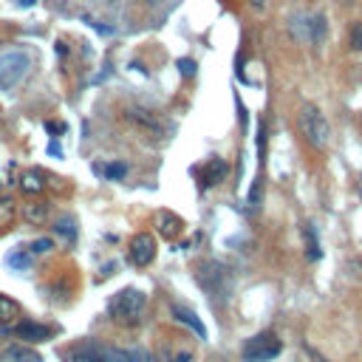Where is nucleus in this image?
<instances>
[{
	"label": "nucleus",
	"instance_id": "4be33fe9",
	"mask_svg": "<svg viewBox=\"0 0 362 362\" xmlns=\"http://www.w3.org/2000/svg\"><path fill=\"white\" fill-rule=\"evenodd\" d=\"M178 68H184V74H192V71H195L192 59H178Z\"/></svg>",
	"mask_w": 362,
	"mask_h": 362
},
{
	"label": "nucleus",
	"instance_id": "20e7f679",
	"mask_svg": "<svg viewBox=\"0 0 362 362\" xmlns=\"http://www.w3.org/2000/svg\"><path fill=\"white\" fill-rule=\"evenodd\" d=\"M280 351H283V342L277 339V334L263 331V334L252 337V339L243 345V362H269V359H274Z\"/></svg>",
	"mask_w": 362,
	"mask_h": 362
},
{
	"label": "nucleus",
	"instance_id": "dca6fc26",
	"mask_svg": "<svg viewBox=\"0 0 362 362\" xmlns=\"http://www.w3.org/2000/svg\"><path fill=\"white\" fill-rule=\"evenodd\" d=\"M17 314H20V305H17L14 300H8V297H3V294H0V325H6V322H11V320H17Z\"/></svg>",
	"mask_w": 362,
	"mask_h": 362
},
{
	"label": "nucleus",
	"instance_id": "4468645a",
	"mask_svg": "<svg viewBox=\"0 0 362 362\" xmlns=\"http://www.w3.org/2000/svg\"><path fill=\"white\" fill-rule=\"evenodd\" d=\"M223 173H226V164L221 158H209V164L204 170V184H218L223 178Z\"/></svg>",
	"mask_w": 362,
	"mask_h": 362
},
{
	"label": "nucleus",
	"instance_id": "b1692460",
	"mask_svg": "<svg viewBox=\"0 0 362 362\" xmlns=\"http://www.w3.org/2000/svg\"><path fill=\"white\" fill-rule=\"evenodd\" d=\"M17 3H20V6H23V8H28V6H34V3H37V0H17Z\"/></svg>",
	"mask_w": 362,
	"mask_h": 362
},
{
	"label": "nucleus",
	"instance_id": "9d476101",
	"mask_svg": "<svg viewBox=\"0 0 362 362\" xmlns=\"http://www.w3.org/2000/svg\"><path fill=\"white\" fill-rule=\"evenodd\" d=\"M45 218H48V204H42V201L23 204V221H25V223L40 226V223H45Z\"/></svg>",
	"mask_w": 362,
	"mask_h": 362
},
{
	"label": "nucleus",
	"instance_id": "f8f14e48",
	"mask_svg": "<svg viewBox=\"0 0 362 362\" xmlns=\"http://www.w3.org/2000/svg\"><path fill=\"white\" fill-rule=\"evenodd\" d=\"M31 260H34L31 249H14V252L6 257V263H8L11 269H17V272H28V269H31Z\"/></svg>",
	"mask_w": 362,
	"mask_h": 362
},
{
	"label": "nucleus",
	"instance_id": "f03ea898",
	"mask_svg": "<svg viewBox=\"0 0 362 362\" xmlns=\"http://www.w3.org/2000/svg\"><path fill=\"white\" fill-rule=\"evenodd\" d=\"M297 127H300L303 139H305L311 147L322 150V147L328 144L331 127H328V122H325V116H322V110H320L317 105H303V110H300V116H297Z\"/></svg>",
	"mask_w": 362,
	"mask_h": 362
},
{
	"label": "nucleus",
	"instance_id": "423d86ee",
	"mask_svg": "<svg viewBox=\"0 0 362 362\" xmlns=\"http://www.w3.org/2000/svg\"><path fill=\"white\" fill-rule=\"evenodd\" d=\"M8 334H14V337H20L25 342H45V339H51V328L40 325L34 320H20L14 328H8Z\"/></svg>",
	"mask_w": 362,
	"mask_h": 362
},
{
	"label": "nucleus",
	"instance_id": "393cba45",
	"mask_svg": "<svg viewBox=\"0 0 362 362\" xmlns=\"http://www.w3.org/2000/svg\"><path fill=\"white\" fill-rule=\"evenodd\" d=\"M356 192L362 195V175H359V181H356Z\"/></svg>",
	"mask_w": 362,
	"mask_h": 362
},
{
	"label": "nucleus",
	"instance_id": "aec40b11",
	"mask_svg": "<svg viewBox=\"0 0 362 362\" xmlns=\"http://www.w3.org/2000/svg\"><path fill=\"white\" fill-rule=\"evenodd\" d=\"M99 173H105L107 178H122V175L127 173V167H124V164H107V167H105V170H99Z\"/></svg>",
	"mask_w": 362,
	"mask_h": 362
},
{
	"label": "nucleus",
	"instance_id": "ddd939ff",
	"mask_svg": "<svg viewBox=\"0 0 362 362\" xmlns=\"http://www.w3.org/2000/svg\"><path fill=\"white\" fill-rule=\"evenodd\" d=\"M0 362H40V356L34 351H28V348H8L0 356Z\"/></svg>",
	"mask_w": 362,
	"mask_h": 362
},
{
	"label": "nucleus",
	"instance_id": "9b49d317",
	"mask_svg": "<svg viewBox=\"0 0 362 362\" xmlns=\"http://www.w3.org/2000/svg\"><path fill=\"white\" fill-rule=\"evenodd\" d=\"M42 187H45V181H42V175H40L37 170L23 173V178H20V189H23L25 195H37V192H42Z\"/></svg>",
	"mask_w": 362,
	"mask_h": 362
},
{
	"label": "nucleus",
	"instance_id": "5701e85b",
	"mask_svg": "<svg viewBox=\"0 0 362 362\" xmlns=\"http://www.w3.org/2000/svg\"><path fill=\"white\" fill-rule=\"evenodd\" d=\"M249 3H252V6H255V8H257V11H260V8H263V6H266V0H249Z\"/></svg>",
	"mask_w": 362,
	"mask_h": 362
},
{
	"label": "nucleus",
	"instance_id": "412c9836",
	"mask_svg": "<svg viewBox=\"0 0 362 362\" xmlns=\"http://www.w3.org/2000/svg\"><path fill=\"white\" fill-rule=\"evenodd\" d=\"M54 246V240H48V238H40V240H34L31 243V255H40V252H48Z\"/></svg>",
	"mask_w": 362,
	"mask_h": 362
},
{
	"label": "nucleus",
	"instance_id": "a211bd4d",
	"mask_svg": "<svg viewBox=\"0 0 362 362\" xmlns=\"http://www.w3.org/2000/svg\"><path fill=\"white\" fill-rule=\"evenodd\" d=\"M348 45H351V51H362V20H356V23L351 25Z\"/></svg>",
	"mask_w": 362,
	"mask_h": 362
},
{
	"label": "nucleus",
	"instance_id": "0eeeda50",
	"mask_svg": "<svg viewBox=\"0 0 362 362\" xmlns=\"http://www.w3.org/2000/svg\"><path fill=\"white\" fill-rule=\"evenodd\" d=\"M65 362H102V351L90 339H82L65 351Z\"/></svg>",
	"mask_w": 362,
	"mask_h": 362
},
{
	"label": "nucleus",
	"instance_id": "6ab92c4d",
	"mask_svg": "<svg viewBox=\"0 0 362 362\" xmlns=\"http://www.w3.org/2000/svg\"><path fill=\"white\" fill-rule=\"evenodd\" d=\"M173 311L178 314V320H184V322H187V325H192V328H195L198 334H204V325H201V322L195 320V314H192V311H187V308H178V305H175Z\"/></svg>",
	"mask_w": 362,
	"mask_h": 362
},
{
	"label": "nucleus",
	"instance_id": "f257e3e1",
	"mask_svg": "<svg viewBox=\"0 0 362 362\" xmlns=\"http://www.w3.org/2000/svg\"><path fill=\"white\" fill-rule=\"evenodd\" d=\"M31 65H34V57L25 48L0 51V90H17L31 74Z\"/></svg>",
	"mask_w": 362,
	"mask_h": 362
},
{
	"label": "nucleus",
	"instance_id": "7ed1b4c3",
	"mask_svg": "<svg viewBox=\"0 0 362 362\" xmlns=\"http://www.w3.org/2000/svg\"><path fill=\"white\" fill-rule=\"evenodd\" d=\"M144 303H147V297H144L139 288H122V291H116V294L110 297L107 311H110V317L119 320V322H136L139 314L144 311Z\"/></svg>",
	"mask_w": 362,
	"mask_h": 362
},
{
	"label": "nucleus",
	"instance_id": "39448f33",
	"mask_svg": "<svg viewBox=\"0 0 362 362\" xmlns=\"http://www.w3.org/2000/svg\"><path fill=\"white\" fill-rule=\"evenodd\" d=\"M153 257H156V240H153V235H147V232L133 235V240H130V263L133 266H147Z\"/></svg>",
	"mask_w": 362,
	"mask_h": 362
},
{
	"label": "nucleus",
	"instance_id": "f3484780",
	"mask_svg": "<svg viewBox=\"0 0 362 362\" xmlns=\"http://www.w3.org/2000/svg\"><path fill=\"white\" fill-rule=\"evenodd\" d=\"M14 218V201L11 198H0V229L8 226Z\"/></svg>",
	"mask_w": 362,
	"mask_h": 362
},
{
	"label": "nucleus",
	"instance_id": "6e6552de",
	"mask_svg": "<svg viewBox=\"0 0 362 362\" xmlns=\"http://www.w3.org/2000/svg\"><path fill=\"white\" fill-rule=\"evenodd\" d=\"M156 226H158V235H161V238H167V240H175V238L184 232V221H181L178 215L167 212V209L156 215Z\"/></svg>",
	"mask_w": 362,
	"mask_h": 362
},
{
	"label": "nucleus",
	"instance_id": "1a4fd4ad",
	"mask_svg": "<svg viewBox=\"0 0 362 362\" xmlns=\"http://www.w3.org/2000/svg\"><path fill=\"white\" fill-rule=\"evenodd\" d=\"M102 362H150V356L144 351H119V348H107L102 351Z\"/></svg>",
	"mask_w": 362,
	"mask_h": 362
},
{
	"label": "nucleus",
	"instance_id": "2eb2a0df",
	"mask_svg": "<svg viewBox=\"0 0 362 362\" xmlns=\"http://www.w3.org/2000/svg\"><path fill=\"white\" fill-rule=\"evenodd\" d=\"M54 232L57 235H62L68 243L76 238V221L71 218V215H62V218H57V223H54Z\"/></svg>",
	"mask_w": 362,
	"mask_h": 362
}]
</instances>
